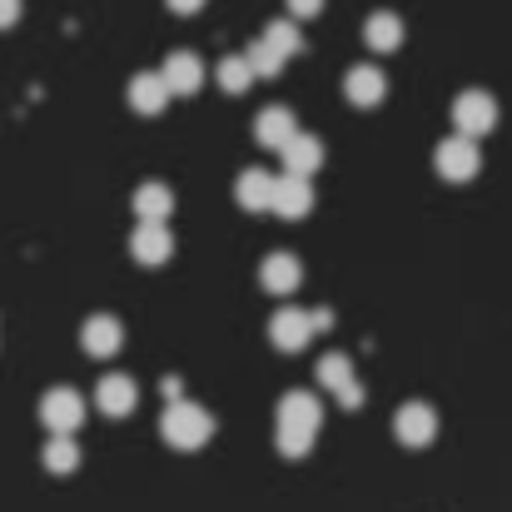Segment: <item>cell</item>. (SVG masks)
I'll return each instance as SVG.
<instances>
[{"label":"cell","instance_id":"4","mask_svg":"<svg viewBox=\"0 0 512 512\" xmlns=\"http://www.w3.org/2000/svg\"><path fill=\"white\" fill-rule=\"evenodd\" d=\"M453 125H458V135L483 140V135L498 125V100H493L488 90H463V95L453 100Z\"/></svg>","mask_w":512,"mask_h":512},{"label":"cell","instance_id":"12","mask_svg":"<svg viewBox=\"0 0 512 512\" xmlns=\"http://www.w3.org/2000/svg\"><path fill=\"white\" fill-rule=\"evenodd\" d=\"M80 348H85L90 358H115V353L125 348V324H120L115 314L85 319V324H80Z\"/></svg>","mask_w":512,"mask_h":512},{"label":"cell","instance_id":"7","mask_svg":"<svg viewBox=\"0 0 512 512\" xmlns=\"http://www.w3.org/2000/svg\"><path fill=\"white\" fill-rule=\"evenodd\" d=\"M40 423H45L50 433H75V428L85 423V398H80L75 388H50V393L40 398Z\"/></svg>","mask_w":512,"mask_h":512},{"label":"cell","instance_id":"9","mask_svg":"<svg viewBox=\"0 0 512 512\" xmlns=\"http://www.w3.org/2000/svg\"><path fill=\"white\" fill-rule=\"evenodd\" d=\"M314 334H319V329H314V314H309V309H279V314L269 319V343L284 348V353L309 348Z\"/></svg>","mask_w":512,"mask_h":512},{"label":"cell","instance_id":"23","mask_svg":"<svg viewBox=\"0 0 512 512\" xmlns=\"http://www.w3.org/2000/svg\"><path fill=\"white\" fill-rule=\"evenodd\" d=\"M214 80H219V90H224V95H244V90L254 85V70H249V60H244V55H224V60L214 65Z\"/></svg>","mask_w":512,"mask_h":512},{"label":"cell","instance_id":"8","mask_svg":"<svg viewBox=\"0 0 512 512\" xmlns=\"http://www.w3.org/2000/svg\"><path fill=\"white\" fill-rule=\"evenodd\" d=\"M314 373H319V383L329 393H339L343 408H363V388H358V373H353V358L348 353H324Z\"/></svg>","mask_w":512,"mask_h":512},{"label":"cell","instance_id":"2","mask_svg":"<svg viewBox=\"0 0 512 512\" xmlns=\"http://www.w3.org/2000/svg\"><path fill=\"white\" fill-rule=\"evenodd\" d=\"M160 438L170 448H179V453H194V448H204L214 438V413L189 403V398H174L170 408L160 413Z\"/></svg>","mask_w":512,"mask_h":512},{"label":"cell","instance_id":"28","mask_svg":"<svg viewBox=\"0 0 512 512\" xmlns=\"http://www.w3.org/2000/svg\"><path fill=\"white\" fill-rule=\"evenodd\" d=\"M165 5H170L174 15H199L204 10V0H165Z\"/></svg>","mask_w":512,"mask_h":512},{"label":"cell","instance_id":"19","mask_svg":"<svg viewBox=\"0 0 512 512\" xmlns=\"http://www.w3.org/2000/svg\"><path fill=\"white\" fill-rule=\"evenodd\" d=\"M130 204H135V219H170L174 214V194L170 184H160V179H145Z\"/></svg>","mask_w":512,"mask_h":512},{"label":"cell","instance_id":"11","mask_svg":"<svg viewBox=\"0 0 512 512\" xmlns=\"http://www.w3.org/2000/svg\"><path fill=\"white\" fill-rule=\"evenodd\" d=\"M259 284H264V294H294V289L304 284L299 254H289V249L264 254V259H259Z\"/></svg>","mask_w":512,"mask_h":512},{"label":"cell","instance_id":"22","mask_svg":"<svg viewBox=\"0 0 512 512\" xmlns=\"http://www.w3.org/2000/svg\"><path fill=\"white\" fill-rule=\"evenodd\" d=\"M40 463L50 468V473H75L80 468V448H75V438L70 433H50V443H45V453H40Z\"/></svg>","mask_w":512,"mask_h":512},{"label":"cell","instance_id":"17","mask_svg":"<svg viewBox=\"0 0 512 512\" xmlns=\"http://www.w3.org/2000/svg\"><path fill=\"white\" fill-rule=\"evenodd\" d=\"M294 130H299V125H294V115H289L284 105H269V110L254 115V140L269 145V150H284V145L294 140Z\"/></svg>","mask_w":512,"mask_h":512},{"label":"cell","instance_id":"16","mask_svg":"<svg viewBox=\"0 0 512 512\" xmlns=\"http://www.w3.org/2000/svg\"><path fill=\"white\" fill-rule=\"evenodd\" d=\"M165 85H170V95H194L199 85H204V60L194 55V50H174L170 60H165Z\"/></svg>","mask_w":512,"mask_h":512},{"label":"cell","instance_id":"27","mask_svg":"<svg viewBox=\"0 0 512 512\" xmlns=\"http://www.w3.org/2000/svg\"><path fill=\"white\" fill-rule=\"evenodd\" d=\"M20 20V0H0V30H10Z\"/></svg>","mask_w":512,"mask_h":512},{"label":"cell","instance_id":"20","mask_svg":"<svg viewBox=\"0 0 512 512\" xmlns=\"http://www.w3.org/2000/svg\"><path fill=\"white\" fill-rule=\"evenodd\" d=\"M363 40H368L373 50H398V45H403V20H398L393 10H373L368 25H363Z\"/></svg>","mask_w":512,"mask_h":512},{"label":"cell","instance_id":"5","mask_svg":"<svg viewBox=\"0 0 512 512\" xmlns=\"http://www.w3.org/2000/svg\"><path fill=\"white\" fill-rule=\"evenodd\" d=\"M393 438L403 443V448H428L433 438H438V408L433 403H403L398 413H393Z\"/></svg>","mask_w":512,"mask_h":512},{"label":"cell","instance_id":"25","mask_svg":"<svg viewBox=\"0 0 512 512\" xmlns=\"http://www.w3.org/2000/svg\"><path fill=\"white\" fill-rule=\"evenodd\" d=\"M244 60H249V70H254V75H269V80L284 70V55H279V50H269L264 40H254V45L244 50Z\"/></svg>","mask_w":512,"mask_h":512},{"label":"cell","instance_id":"3","mask_svg":"<svg viewBox=\"0 0 512 512\" xmlns=\"http://www.w3.org/2000/svg\"><path fill=\"white\" fill-rule=\"evenodd\" d=\"M433 170L443 174L448 184H473L483 170V150L473 135H448L438 150H433Z\"/></svg>","mask_w":512,"mask_h":512},{"label":"cell","instance_id":"1","mask_svg":"<svg viewBox=\"0 0 512 512\" xmlns=\"http://www.w3.org/2000/svg\"><path fill=\"white\" fill-rule=\"evenodd\" d=\"M319 423H324V408L314 393H284L279 408H274V443L284 458H304L314 443H319Z\"/></svg>","mask_w":512,"mask_h":512},{"label":"cell","instance_id":"10","mask_svg":"<svg viewBox=\"0 0 512 512\" xmlns=\"http://www.w3.org/2000/svg\"><path fill=\"white\" fill-rule=\"evenodd\" d=\"M269 209L284 214V219H304V214L314 209V184H309V174H274Z\"/></svg>","mask_w":512,"mask_h":512},{"label":"cell","instance_id":"6","mask_svg":"<svg viewBox=\"0 0 512 512\" xmlns=\"http://www.w3.org/2000/svg\"><path fill=\"white\" fill-rule=\"evenodd\" d=\"M170 254H174V239L165 229V219H140L135 234H130V259L145 264V269H160V264H170Z\"/></svg>","mask_w":512,"mask_h":512},{"label":"cell","instance_id":"26","mask_svg":"<svg viewBox=\"0 0 512 512\" xmlns=\"http://www.w3.org/2000/svg\"><path fill=\"white\" fill-rule=\"evenodd\" d=\"M289 15L294 20H314V15H324V0H289Z\"/></svg>","mask_w":512,"mask_h":512},{"label":"cell","instance_id":"14","mask_svg":"<svg viewBox=\"0 0 512 512\" xmlns=\"http://www.w3.org/2000/svg\"><path fill=\"white\" fill-rule=\"evenodd\" d=\"M135 403H140L135 378H125V373H105V378L95 383V408H100L105 418H130Z\"/></svg>","mask_w":512,"mask_h":512},{"label":"cell","instance_id":"24","mask_svg":"<svg viewBox=\"0 0 512 512\" xmlns=\"http://www.w3.org/2000/svg\"><path fill=\"white\" fill-rule=\"evenodd\" d=\"M259 40H264V45H269V50H279V55H284V60H289V55H299V50H304V35H299V25H294V20H269V25H264V35H259Z\"/></svg>","mask_w":512,"mask_h":512},{"label":"cell","instance_id":"21","mask_svg":"<svg viewBox=\"0 0 512 512\" xmlns=\"http://www.w3.org/2000/svg\"><path fill=\"white\" fill-rule=\"evenodd\" d=\"M269 194H274V174L269 170H244L239 184H234L239 209H269Z\"/></svg>","mask_w":512,"mask_h":512},{"label":"cell","instance_id":"15","mask_svg":"<svg viewBox=\"0 0 512 512\" xmlns=\"http://www.w3.org/2000/svg\"><path fill=\"white\" fill-rule=\"evenodd\" d=\"M125 95H130V110H135V115H165V110H170V85H165V75H150V70H145V75L130 80Z\"/></svg>","mask_w":512,"mask_h":512},{"label":"cell","instance_id":"13","mask_svg":"<svg viewBox=\"0 0 512 512\" xmlns=\"http://www.w3.org/2000/svg\"><path fill=\"white\" fill-rule=\"evenodd\" d=\"M383 95H388V75H383L378 65H353V70L343 75V100H348V105L373 110V105H383Z\"/></svg>","mask_w":512,"mask_h":512},{"label":"cell","instance_id":"18","mask_svg":"<svg viewBox=\"0 0 512 512\" xmlns=\"http://www.w3.org/2000/svg\"><path fill=\"white\" fill-rule=\"evenodd\" d=\"M279 155H284L289 174H309V179H314V174L324 170V145H319L314 135H299V130H294V140H289Z\"/></svg>","mask_w":512,"mask_h":512}]
</instances>
